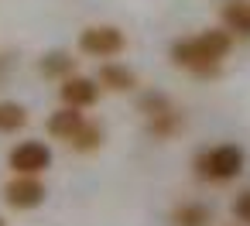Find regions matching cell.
Returning a JSON list of instances; mask_svg holds the SVG:
<instances>
[{"label":"cell","instance_id":"cell-1","mask_svg":"<svg viewBox=\"0 0 250 226\" xmlns=\"http://www.w3.org/2000/svg\"><path fill=\"white\" fill-rule=\"evenodd\" d=\"M229 52H233V35L226 28H209V31L192 35V38H178L171 45V62L182 72H192L199 79H212V76H219Z\"/></svg>","mask_w":250,"mask_h":226},{"label":"cell","instance_id":"cell-2","mask_svg":"<svg viewBox=\"0 0 250 226\" xmlns=\"http://www.w3.org/2000/svg\"><path fill=\"white\" fill-rule=\"evenodd\" d=\"M240 171H243V147L236 144H209L195 154V175L202 182L223 185V182H233Z\"/></svg>","mask_w":250,"mask_h":226},{"label":"cell","instance_id":"cell-3","mask_svg":"<svg viewBox=\"0 0 250 226\" xmlns=\"http://www.w3.org/2000/svg\"><path fill=\"white\" fill-rule=\"evenodd\" d=\"M127 48V35L117 24H89L79 31V52L89 59H117Z\"/></svg>","mask_w":250,"mask_h":226},{"label":"cell","instance_id":"cell-4","mask_svg":"<svg viewBox=\"0 0 250 226\" xmlns=\"http://www.w3.org/2000/svg\"><path fill=\"white\" fill-rule=\"evenodd\" d=\"M7 168L14 175H45L52 168V147L45 141H21L11 147Z\"/></svg>","mask_w":250,"mask_h":226},{"label":"cell","instance_id":"cell-5","mask_svg":"<svg viewBox=\"0 0 250 226\" xmlns=\"http://www.w3.org/2000/svg\"><path fill=\"white\" fill-rule=\"evenodd\" d=\"M48 188L42 182V175H14L7 185H4V202L18 212H28V209H38L45 202Z\"/></svg>","mask_w":250,"mask_h":226},{"label":"cell","instance_id":"cell-6","mask_svg":"<svg viewBox=\"0 0 250 226\" xmlns=\"http://www.w3.org/2000/svg\"><path fill=\"white\" fill-rule=\"evenodd\" d=\"M59 96H62V103H65V106L89 110V106H96V100H100V82H96V79H89V76H76V72H72L69 79H62Z\"/></svg>","mask_w":250,"mask_h":226},{"label":"cell","instance_id":"cell-7","mask_svg":"<svg viewBox=\"0 0 250 226\" xmlns=\"http://www.w3.org/2000/svg\"><path fill=\"white\" fill-rule=\"evenodd\" d=\"M96 82L106 93H134L137 89V72L127 69V65H120V62H106V65H100Z\"/></svg>","mask_w":250,"mask_h":226},{"label":"cell","instance_id":"cell-8","mask_svg":"<svg viewBox=\"0 0 250 226\" xmlns=\"http://www.w3.org/2000/svg\"><path fill=\"white\" fill-rule=\"evenodd\" d=\"M219 18L233 38H250V0H223Z\"/></svg>","mask_w":250,"mask_h":226},{"label":"cell","instance_id":"cell-9","mask_svg":"<svg viewBox=\"0 0 250 226\" xmlns=\"http://www.w3.org/2000/svg\"><path fill=\"white\" fill-rule=\"evenodd\" d=\"M86 120H89V117H86L79 106H62V110H55V113L48 117V123H45V127H48V134H52L55 141H69V137H72Z\"/></svg>","mask_w":250,"mask_h":226},{"label":"cell","instance_id":"cell-10","mask_svg":"<svg viewBox=\"0 0 250 226\" xmlns=\"http://www.w3.org/2000/svg\"><path fill=\"white\" fill-rule=\"evenodd\" d=\"M147 134H151L154 141H171V137H178V134H182V110L171 103L168 110L147 117Z\"/></svg>","mask_w":250,"mask_h":226},{"label":"cell","instance_id":"cell-11","mask_svg":"<svg viewBox=\"0 0 250 226\" xmlns=\"http://www.w3.org/2000/svg\"><path fill=\"white\" fill-rule=\"evenodd\" d=\"M171 226H212V209L206 202H178L171 209Z\"/></svg>","mask_w":250,"mask_h":226},{"label":"cell","instance_id":"cell-12","mask_svg":"<svg viewBox=\"0 0 250 226\" xmlns=\"http://www.w3.org/2000/svg\"><path fill=\"white\" fill-rule=\"evenodd\" d=\"M38 72H42L45 79L62 82V79H69V76L76 72V59H72L69 52H45V55L38 59Z\"/></svg>","mask_w":250,"mask_h":226},{"label":"cell","instance_id":"cell-13","mask_svg":"<svg viewBox=\"0 0 250 226\" xmlns=\"http://www.w3.org/2000/svg\"><path fill=\"white\" fill-rule=\"evenodd\" d=\"M28 120H31L28 106L11 103V100L0 103V134H18V130H24V127H28Z\"/></svg>","mask_w":250,"mask_h":226},{"label":"cell","instance_id":"cell-14","mask_svg":"<svg viewBox=\"0 0 250 226\" xmlns=\"http://www.w3.org/2000/svg\"><path fill=\"white\" fill-rule=\"evenodd\" d=\"M72 151H79V154H89V151H96L100 144H103V127L100 123H93V120H86L69 141H65Z\"/></svg>","mask_w":250,"mask_h":226},{"label":"cell","instance_id":"cell-15","mask_svg":"<svg viewBox=\"0 0 250 226\" xmlns=\"http://www.w3.org/2000/svg\"><path fill=\"white\" fill-rule=\"evenodd\" d=\"M168 106H171V100L165 93H141V100H137V110L144 113V120L154 117V113H161V110H168Z\"/></svg>","mask_w":250,"mask_h":226},{"label":"cell","instance_id":"cell-16","mask_svg":"<svg viewBox=\"0 0 250 226\" xmlns=\"http://www.w3.org/2000/svg\"><path fill=\"white\" fill-rule=\"evenodd\" d=\"M233 219L243 223V226H250V188L236 192V199H233Z\"/></svg>","mask_w":250,"mask_h":226},{"label":"cell","instance_id":"cell-17","mask_svg":"<svg viewBox=\"0 0 250 226\" xmlns=\"http://www.w3.org/2000/svg\"><path fill=\"white\" fill-rule=\"evenodd\" d=\"M0 226H7V223H4V219H0Z\"/></svg>","mask_w":250,"mask_h":226}]
</instances>
